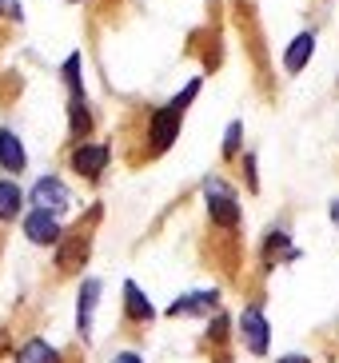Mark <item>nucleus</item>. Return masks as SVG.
Here are the masks:
<instances>
[{"label":"nucleus","mask_w":339,"mask_h":363,"mask_svg":"<svg viewBox=\"0 0 339 363\" xmlns=\"http://www.w3.org/2000/svg\"><path fill=\"white\" fill-rule=\"evenodd\" d=\"M200 92V80H191L188 88H184L180 96L172 100V104H164L152 116V128H148V136H152V148L156 152H164V148H172V140H176V132H180V116H184V108L191 104V96Z\"/></svg>","instance_id":"1"},{"label":"nucleus","mask_w":339,"mask_h":363,"mask_svg":"<svg viewBox=\"0 0 339 363\" xmlns=\"http://www.w3.org/2000/svg\"><path fill=\"white\" fill-rule=\"evenodd\" d=\"M204 196H208V216L216 228H235L240 224V203L232 200V192L220 180H204Z\"/></svg>","instance_id":"2"},{"label":"nucleus","mask_w":339,"mask_h":363,"mask_svg":"<svg viewBox=\"0 0 339 363\" xmlns=\"http://www.w3.org/2000/svg\"><path fill=\"white\" fill-rule=\"evenodd\" d=\"M24 235H28L32 244H60V220H56V212H48V208H32L28 216H24Z\"/></svg>","instance_id":"3"},{"label":"nucleus","mask_w":339,"mask_h":363,"mask_svg":"<svg viewBox=\"0 0 339 363\" xmlns=\"http://www.w3.org/2000/svg\"><path fill=\"white\" fill-rule=\"evenodd\" d=\"M240 340H244V347L252 355H264L267 352V320L260 308H244V315H240Z\"/></svg>","instance_id":"4"},{"label":"nucleus","mask_w":339,"mask_h":363,"mask_svg":"<svg viewBox=\"0 0 339 363\" xmlns=\"http://www.w3.org/2000/svg\"><path fill=\"white\" fill-rule=\"evenodd\" d=\"M72 203V192L64 188L56 176H40L36 188H32V208H48V212H64Z\"/></svg>","instance_id":"5"},{"label":"nucleus","mask_w":339,"mask_h":363,"mask_svg":"<svg viewBox=\"0 0 339 363\" xmlns=\"http://www.w3.org/2000/svg\"><path fill=\"white\" fill-rule=\"evenodd\" d=\"M88 235H64L60 240V247H56V264H60V272H80L84 267V259H88Z\"/></svg>","instance_id":"6"},{"label":"nucleus","mask_w":339,"mask_h":363,"mask_svg":"<svg viewBox=\"0 0 339 363\" xmlns=\"http://www.w3.org/2000/svg\"><path fill=\"white\" fill-rule=\"evenodd\" d=\"M108 168V144H80V148L72 152V172H80V176H100V172Z\"/></svg>","instance_id":"7"},{"label":"nucleus","mask_w":339,"mask_h":363,"mask_svg":"<svg viewBox=\"0 0 339 363\" xmlns=\"http://www.w3.org/2000/svg\"><path fill=\"white\" fill-rule=\"evenodd\" d=\"M220 308V291H191V296H180L168 308V315H208V311Z\"/></svg>","instance_id":"8"},{"label":"nucleus","mask_w":339,"mask_h":363,"mask_svg":"<svg viewBox=\"0 0 339 363\" xmlns=\"http://www.w3.org/2000/svg\"><path fill=\"white\" fill-rule=\"evenodd\" d=\"M28 156H24V144L16 140V132L0 128V168L4 172H24Z\"/></svg>","instance_id":"9"},{"label":"nucleus","mask_w":339,"mask_h":363,"mask_svg":"<svg viewBox=\"0 0 339 363\" xmlns=\"http://www.w3.org/2000/svg\"><path fill=\"white\" fill-rule=\"evenodd\" d=\"M96 299H100V279H84V284H80V311H76V331H80V335L92 331Z\"/></svg>","instance_id":"10"},{"label":"nucleus","mask_w":339,"mask_h":363,"mask_svg":"<svg viewBox=\"0 0 339 363\" xmlns=\"http://www.w3.org/2000/svg\"><path fill=\"white\" fill-rule=\"evenodd\" d=\"M124 308H128V320H136V323H152V320H156L152 299H144V291H140L132 279L124 284Z\"/></svg>","instance_id":"11"},{"label":"nucleus","mask_w":339,"mask_h":363,"mask_svg":"<svg viewBox=\"0 0 339 363\" xmlns=\"http://www.w3.org/2000/svg\"><path fill=\"white\" fill-rule=\"evenodd\" d=\"M311 52H316V36H311V33H299L296 40H291V48H287V56H284V68L296 76L299 68L311 60Z\"/></svg>","instance_id":"12"},{"label":"nucleus","mask_w":339,"mask_h":363,"mask_svg":"<svg viewBox=\"0 0 339 363\" xmlns=\"http://www.w3.org/2000/svg\"><path fill=\"white\" fill-rule=\"evenodd\" d=\"M16 363H60V352L48 347L44 340H28L21 352H16Z\"/></svg>","instance_id":"13"},{"label":"nucleus","mask_w":339,"mask_h":363,"mask_svg":"<svg viewBox=\"0 0 339 363\" xmlns=\"http://www.w3.org/2000/svg\"><path fill=\"white\" fill-rule=\"evenodd\" d=\"M21 203H24L21 188L12 180H0V220H12V216L21 212Z\"/></svg>","instance_id":"14"},{"label":"nucleus","mask_w":339,"mask_h":363,"mask_svg":"<svg viewBox=\"0 0 339 363\" xmlns=\"http://www.w3.org/2000/svg\"><path fill=\"white\" fill-rule=\"evenodd\" d=\"M68 116H72V136H88V128H92V116H88L84 92H80V96H72V104H68Z\"/></svg>","instance_id":"15"},{"label":"nucleus","mask_w":339,"mask_h":363,"mask_svg":"<svg viewBox=\"0 0 339 363\" xmlns=\"http://www.w3.org/2000/svg\"><path fill=\"white\" fill-rule=\"evenodd\" d=\"M64 80H68V88H72V96L84 92V84H80V52H72L68 60H64Z\"/></svg>","instance_id":"16"},{"label":"nucleus","mask_w":339,"mask_h":363,"mask_svg":"<svg viewBox=\"0 0 339 363\" xmlns=\"http://www.w3.org/2000/svg\"><path fill=\"white\" fill-rule=\"evenodd\" d=\"M240 136H244L240 120H235V124H228V136H223V156H235V152H240Z\"/></svg>","instance_id":"17"},{"label":"nucleus","mask_w":339,"mask_h":363,"mask_svg":"<svg viewBox=\"0 0 339 363\" xmlns=\"http://www.w3.org/2000/svg\"><path fill=\"white\" fill-rule=\"evenodd\" d=\"M112 363H144V359H140L136 352H120V355H116V359H112Z\"/></svg>","instance_id":"18"},{"label":"nucleus","mask_w":339,"mask_h":363,"mask_svg":"<svg viewBox=\"0 0 339 363\" xmlns=\"http://www.w3.org/2000/svg\"><path fill=\"white\" fill-rule=\"evenodd\" d=\"M279 363H311V359H304V355H284Z\"/></svg>","instance_id":"19"},{"label":"nucleus","mask_w":339,"mask_h":363,"mask_svg":"<svg viewBox=\"0 0 339 363\" xmlns=\"http://www.w3.org/2000/svg\"><path fill=\"white\" fill-rule=\"evenodd\" d=\"M331 220H335V224H339V200L331 203Z\"/></svg>","instance_id":"20"}]
</instances>
